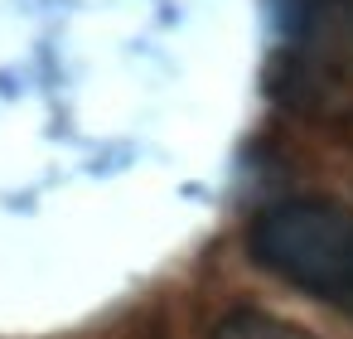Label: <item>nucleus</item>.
Here are the masks:
<instances>
[{"label": "nucleus", "mask_w": 353, "mask_h": 339, "mask_svg": "<svg viewBox=\"0 0 353 339\" xmlns=\"http://www.w3.org/2000/svg\"><path fill=\"white\" fill-rule=\"evenodd\" d=\"M247 252L295 291L353 315V213L329 199H285L252 218Z\"/></svg>", "instance_id": "1"}, {"label": "nucleus", "mask_w": 353, "mask_h": 339, "mask_svg": "<svg viewBox=\"0 0 353 339\" xmlns=\"http://www.w3.org/2000/svg\"><path fill=\"white\" fill-rule=\"evenodd\" d=\"M218 339H305V334L281 320H266V315H232L218 329Z\"/></svg>", "instance_id": "2"}]
</instances>
